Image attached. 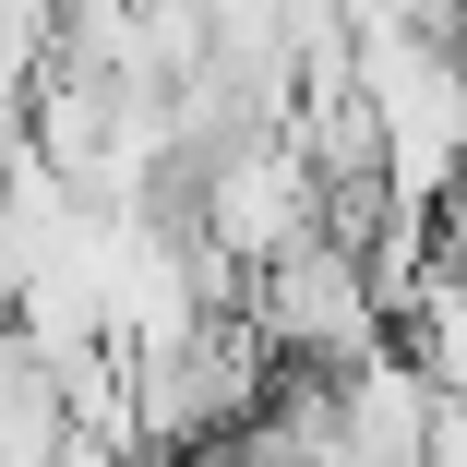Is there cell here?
Wrapping results in <instances>:
<instances>
[{
	"label": "cell",
	"mask_w": 467,
	"mask_h": 467,
	"mask_svg": "<svg viewBox=\"0 0 467 467\" xmlns=\"http://www.w3.org/2000/svg\"><path fill=\"white\" fill-rule=\"evenodd\" d=\"M359 97L384 132V204L443 216V192L467 180V60L396 25H359Z\"/></svg>",
	"instance_id": "6da1fadb"
},
{
	"label": "cell",
	"mask_w": 467,
	"mask_h": 467,
	"mask_svg": "<svg viewBox=\"0 0 467 467\" xmlns=\"http://www.w3.org/2000/svg\"><path fill=\"white\" fill-rule=\"evenodd\" d=\"M132 396H144V443H228L264 396H275V348L252 312H192L168 348H132Z\"/></svg>",
	"instance_id": "7a4b0ae2"
},
{
	"label": "cell",
	"mask_w": 467,
	"mask_h": 467,
	"mask_svg": "<svg viewBox=\"0 0 467 467\" xmlns=\"http://www.w3.org/2000/svg\"><path fill=\"white\" fill-rule=\"evenodd\" d=\"M324 216H336V192H324V168L288 144V120L252 132V144H228V156L192 180V240H204L216 264H240V275H264L275 252L324 240Z\"/></svg>",
	"instance_id": "3957f363"
},
{
	"label": "cell",
	"mask_w": 467,
	"mask_h": 467,
	"mask_svg": "<svg viewBox=\"0 0 467 467\" xmlns=\"http://www.w3.org/2000/svg\"><path fill=\"white\" fill-rule=\"evenodd\" d=\"M240 312L264 324L275 359H312V371H348V359L384 348V300H371V275H359V240H336V228L300 240V252H275Z\"/></svg>",
	"instance_id": "277c9868"
},
{
	"label": "cell",
	"mask_w": 467,
	"mask_h": 467,
	"mask_svg": "<svg viewBox=\"0 0 467 467\" xmlns=\"http://www.w3.org/2000/svg\"><path fill=\"white\" fill-rule=\"evenodd\" d=\"M324 384H336V431H348L359 467H420V455H431L443 396H431V371H420L408 348H371V359L324 371Z\"/></svg>",
	"instance_id": "5b68a950"
},
{
	"label": "cell",
	"mask_w": 467,
	"mask_h": 467,
	"mask_svg": "<svg viewBox=\"0 0 467 467\" xmlns=\"http://www.w3.org/2000/svg\"><path fill=\"white\" fill-rule=\"evenodd\" d=\"M455 60H467V36H455Z\"/></svg>",
	"instance_id": "8992f818"
}]
</instances>
